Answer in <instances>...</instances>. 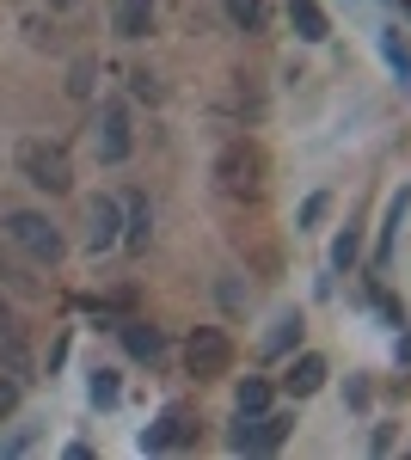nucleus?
<instances>
[{"label":"nucleus","instance_id":"24","mask_svg":"<svg viewBox=\"0 0 411 460\" xmlns=\"http://www.w3.org/2000/svg\"><path fill=\"white\" fill-rule=\"evenodd\" d=\"M19 411V375H0V418Z\"/></svg>","mask_w":411,"mask_h":460},{"label":"nucleus","instance_id":"10","mask_svg":"<svg viewBox=\"0 0 411 460\" xmlns=\"http://www.w3.org/2000/svg\"><path fill=\"white\" fill-rule=\"evenodd\" d=\"M117 338H123V350L136 356V362H160V356H166V332L147 325V319H123Z\"/></svg>","mask_w":411,"mask_h":460},{"label":"nucleus","instance_id":"7","mask_svg":"<svg viewBox=\"0 0 411 460\" xmlns=\"http://www.w3.org/2000/svg\"><path fill=\"white\" fill-rule=\"evenodd\" d=\"M191 436H197L191 411H178V405H172V411H160V424L141 429V448H147V455H166V448H184Z\"/></svg>","mask_w":411,"mask_h":460},{"label":"nucleus","instance_id":"20","mask_svg":"<svg viewBox=\"0 0 411 460\" xmlns=\"http://www.w3.org/2000/svg\"><path fill=\"white\" fill-rule=\"evenodd\" d=\"M289 429H295V411H264V455H276L289 442Z\"/></svg>","mask_w":411,"mask_h":460},{"label":"nucleus","instance_id":"2","mask_svg":"<svg viewBox=\"0 0 411 460\" xmlns=\"http://www.w3.org/2000/svg\"><path fill=\"white\" fill-rule=\"evenodd\" d=\"M19 172L31 178L37 190H49V197L74 190V160H68V147H56V142H25L19 147Z\"/></svg>","mask_w":411,"mask_h":460},{"label":"nucleus","instance_id":"12","mask_svg":"<svg viewBox=\"0 0 411 460\" xmlns=\"http://www.w3.org/2000/svg\"><path fill=\"white\" fill-rule=\"evenodd\" d=\"M289 25H295L301 43H326V37H332V19H326L319 0H289Z\"/></svg>","mask_w":411,"mask_h":460},{"label":"nucleus","instance_id":"17","mask_svg":"<svg viewBox=\"0 0 411 460\" xmlns=\"http://www.w3.org/2000/svg\"><path fill=\"white\" fill-rule=\"evenodd\" d=\"M228 19H234V31H264V0H228Z\"/></svg>","mask_w":411,"mask_h":460},{"label":"nucleus","instance_id":"16","mask_svg":"<svg viewBox=\"0 0 411 460\" xmlns=\"http://www.w3.org/2000/svg\"><path fill=\"white\" fill-rule=\"evenodd\" d=\"M380 56H387V68L399 74V86L411 93V43L399 31H380Z\"/></svg>","mask_w":411,"mask_h":460},{"label":"nucleus","instance_id":"3","mask_svg":"<svg viewBox=\"0 0 411 460\" xmlns=\"http://www.w3.org/2000/svg\"><path fill=\"white\" fill-rule=\"evenodd\" d=\"M6 240H13L19 252H31L37 264H62V252H68V240L56 234V221L37 215V209H13L6 215Z\"/></svg>","mask_w":411,"mask_h":460},{"label":"nucleus","instance_id":"22","mask_svg":"<svg viewBox=\"0 0 411 460\" xmlns=\"http://www.w3.org/2000/svg\"><path fill=\"white\" fill-rule=\"evenodd\" d=\"M326 209H332V197H326V190H313L308 203H301V215H295V221H301V234H308V227H319V221H326Z\"/></svg>","mask_w":411,"mask_h":460},{"label":"nucleus","instance_id":"25","mask_svg":"<svg viewBox=\"0 0 411 460\" xmlns=\"http://www.w3.org/2000/svg\"><path fill=\"white\" fill-rule=\"evenodd\" d=\"M344 399H350L356 411H369V381H344Z\"/></svg>","mask_w":411,"mask_h":460},{"label":"nucleus","instance_id":"19","mask_svg":"<svg viewBox=\"0 0 411 460\" xmlns=\"http://www.w3.org/2000/svg\"><path fill=\"white\" fill-rule=\"evenodd\" d=\"M123 209H130V221H123L130 234H123V240H130V252H141L147 246V203H141V197H123Z\"/></svg>","mask_w":411,"mask_h":460},{"label":"nucleus","instance_id":"11","mask_svg":"<svg viewBox=\"0 0 411 460\" xmlns=\"http://www.w3.org/2000/svg\"><path fill=\"white\" fill-rule=\"evenodd\" d=\"M111 25H117V37L141 43L154 31V0H111Z\"/></svg>","mask_w":411,"mask_h":460},{"label":"nucleus","instance_id":"21","mask_svg":"<svg viewBox=\"0 0 411 460\" xmlns=\"http://www.w3.org/2000/svg\"><path fill=\"white\" fill-rule=\"evenodd\" d=\"M86 393H93V405H117V368H99V375H93V381H86Z\"/></svg>","mask_w":411,"mask_h":460},{"label":"nucleus","instance_id":"6","mask_svg":"<svg viewBox=\"0 0 411 460\" xmlns=\"http://www.w3.org/2000/svg\"><path fill=\"white\" fill-rule=\"evenodd\" d=\"M0 368L6 375H19V381H31V344H25V332H19V314L0 301Z\"/></svg>","mask_w":411,"mask_h":460},{"label":"nucleus","instance_id":"26","mask_svg":"<svg viewBox=\"0 0 411 460\" xmlns=\"http://www.w3.org/2000/svg\"><path fill=\"white\" fill-rule=\"evenodd\" d=\"M393 356H399V362L411 368V325H399V344H393Z\"/></svg>","mask_w":411,"mask_h":460},{"label":"nucleus","instance_id":"13","mask_svg":"<svg viewBox=\"0 0 411 460\" xmlns=\"http://www.w3.org/2000/svg\"><path fill=\"white\" fill-rule=\"evenodd\" d=\"M228 448H234V455H264V411H258V418L240 411L234 429H228Z\"/></svg>","mask_w":411,"mask_h":460},{"label":"nucleus","instance_id":"27","mask_svg":"<svg viewBox=\"0 0 411 460\" xmlns=\"http://www.w3.org/2000/svg\"><path fill=\"white\" fill-rule=\"evenodd\" d=\"M49 6H74V0H49Z\"/></svg>","mask_w":411,"mask_h":460},{"label":"nucleus","instance_id":"1","mask_svg":"<svg viewBox=\"0 0 411 460\" xmlns=\"http://www.w3.org/2000/svg\"><path fill=\"white\" fill-rule=\"evenodd\" d=\"M264 178H271V160H264V147L246 142V136L215 154V184H221L228 197H258V190H264Z\"/></svg>","mask_w":411,"mask_h":460},{"label":"nucleus","instance_id":"4","mask_svg":"<svg viewBox=\"0 0 411 460\" xmlns=\"http://www.w3.org/2000/svg\"><path fill=\"white\" fill-rule=\"evenodd\" d=\"M184 368H191L197 381H221V375L234 368V344H228V332H221V325H197V332L184 338Z\"/></svg>","mask_w":411,"mask_h":460},{"label":"nucleus","instance_id":"9","mask_svg":"<svg viewBox=\"0 0 411 460\" xmlns=\"http://www.w3.org/2000/svg\"><path fill=\"white\" fill-rule=\"evenodd\" d=\"M326 375H332V368H326L319 350H295L289 375H282V393H289V399H313V393L326 387Z\"/></svg>","mask_w":411,"mask_h":460},{"label":"nucleus","instance_id":"14","mask_svg":"<svg viewBox=\"0 0 411 460\" xmlns=\"http://www.w3.org/2000/svg\"><path fill=\"white\" fill-rule=\"evenodd\" d=\"M301 332H308V319H301V314H282V319H276V332H271V338H264V356H271V362H276V356L301 350Z\"/></svg>","mask_w":411,"mask_h":460},{"label":"nucleus","instance_id":"23","mask_svg":"<svg viewBox=\"0 0 411 460\" xmlns=\"http://www.w3.org/2000/svg\"><path fill=\"white\" fill-rule=\"evenodd\" d=\"M68 93H74V99H93V62H74V74H68Z\"/></svg>","mask_w":411,"mask_h":460},{"label":"nucleus","instance_id":"15","mask_svg":"<svg viewBox=\"0 0 411 460\" xmlns=\"http://www.w3.org/2000/svg\"><path fill=\"white\" fill-rule=\"evenodd\" d=\"M271 399H276V387L264 381V375H246L240 387H234V405H240V411H252V418H258V411H271Z\"/></svg>","mask_w":411,"mask_h":460},{"label":"nucleus","instance_id":"5","mask_svg":"<svg viewBox=\"0 0 411 460\" xmlns=\"http://www.w3.org/2000/svg\"><path fill=\"white\" fill-rule=\"evenodd\" d=\"M93 142H99V160H104V166L130 160V147H136V136H130V111H123V105H104V111H99V129H93Z\"/></svg>","mask_w":411,"mask_h":460},{"label":"nucleus","instance_id":"18","mask_svg":"<svg viewBox=\"0 0 411 460\" xmlns=\"http://www.w3.org/2000/svg\"><path fill=\"white\" fill-rule=\"evenodd\" d=\"M362 258V227H344L338 240H332V270H350Z\"/></svg>","mask_w":411,"mask_h":460},{"label":"nucleus","instance_id":"8","mask_svg":"<svg viewBox=\"0 0 411 460\" xmlns=\"http://www.w3.org/2000/svg\"><path fill=\"white\" fill-rule=\"evenodd\" d=\"M117 240H123V203H117V197H99V203L86 209V246L111 252Z\"/></svg>","mask_w":411,"mask_h":460}]
</instances>
